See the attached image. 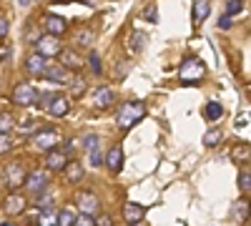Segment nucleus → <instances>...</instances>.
<instances>
[{
    "label": "nucleus",
    "mask_w": 251,
    "mask_h": 226,
    "mask_svg": "<svg viewBox=\"0 0 251 226\" xmlns=\"http://www.w3.org/2000/svg\"><path fill=\"white\" fill-rule=\"evenodd\" d=\"M141 118H146L143 100H126V103L118 108V126H121L123 131H128L131 126H136Z\"/></svg>",
    "instance_id": "1"
},
{
    "label": "nucleus",
    "mask_w": 251,
    "mask_h": 226,
    "mask_svg": "<svg viewBox=\"0 0 251 226\" xmlns=\"http://www.w3.org/2000/svg\"><path fill=\"white\" fill-rule=\"evenodd\" d=\"M178 75H181V80L183 83H199V80L206 75V68H203V63L196 58V55H188L183 63H181V71H178Z\"/></svg>",
    "instance_id": "2"
},
{
    "label": "nucleus",
    "mask_w": 251,
    "mask_h": 226,
    "mask_svg": "<svg viewBox=\"0 0 251 226\" xmlns=\"http://www.w3.org/2000/svg\"><path fill=\"white\" fill-rule=\"evenodd\" d=\"M13 103L15 106H35L38 103V98H40V93H38V88L33 86V83H28V80H23V83H18L15 88H13Z\"/></svg>",
    "instance_id": "3"
},
{
    "label": "nucleus",
    "mask_w": 251,
    "mask_h": 226,
    "mask_svg": "<svg viewBox=\"0 0 251 226\" xmlns=\"http://www.w3.org/2000/svg\"><path fill=\"white\" fill-rule=\"evenodd\" d=\"M35 53H40V55H43L46 60H50V58H58L60 53H63V46H60V40L55 38V35H40L38 38V43H35Z\"/></svg>",
    "instance_id": "4"
},
{
    "label": "nucleus",
    "mask_w": 251,
    "mask_h": 226,
    "mask_svg": "<svg viewBox=\"0 0 251 226\" xmlns=\"http://www.w3.org/2000/svg\"><path fill=\"white\" fill-rule=\"evenodd\" d=\"M75 206L80 214H86V216H98V209H100V203H98V196L91 194V191H78L75 194Z\"/></svg>",
    "instance_id": "5"
},
{
    "label": "nucleus",
    "mask_w": 251,
    "mask_h": 226,
    "mask_svg": "<svg viewBox=\"0 0 251 226\" xmlns=\"http://www.w3.org/2000/svg\"><path fill=\"white\" fill-rule=\"evenodd\" d=\"M33 141H35V146H38V149H43V151L48 153V151L58 149V143H60V133H58L55 128H40V131H35Z\"/></svg>",
    "instance_id": "6"
},
{
    "label": "nucleus",
    "mask_w": 251,
    "mask_h": 226,
    "mask_svg": "<svg viewBox=\"0 0 251 226\" xmlns=\"http://www.w3.org/2000/svg\"><path fill=\"white\" fill-rule=\"evenodd\" d=\"M48 181H50V171H46V169L30 171L25 178V189L30 194H43V191H48Z\"/></svg>",
    "instance_id": "7"
},
{
    "label": "nucleus",
    "mask_w": 251,
    "mask_h": 226,
    "mask_svg": "<svg viewBox=\"0 0 251 226\" xmlns=\"http://www.w3.org/2000/svg\"><path fill=\"white\" fill-rule=\"evenodd\" d=\"M68 149H53V151H48L46 153V171H66V166H68Z\"/></svg>",
    "instance_id": "8"
},
{
    "label": "nucleus",
    "mask_w": 251,
    "mask_h": 226,
    "mask_svg": "<svg viewBox=\"0 0 251 226\" xmlns=\"http://www.w3.org/2000/svg\"><path fill=\"white\" fill-rule=\"evenodd\" d=\"M5 183L10 189H20V186H25V178H28V171L20 166V163L15 161V163H10V166L5 169Z\"/></svg>",
    "instance_id": "9"
},
{
    "label": "nucleus",
    "mask_w": 251,
    "mask_h": 226,
    "mask_svg": "<svg viewBox=\"0 0 251 226\" xmlns=\"http://www.w3.org/2000/svg\"><path fill=\"white\" fill-rule=\"evenodd\" d=\"M43 75H46L48 80H55V83H68V80L73 78V73H71L66 66L53 63V60H48V63H46V71H43Z\"/></svg>",
    "instance_id": "10"
},
{
    "label": "nucleus",
    "mask_w": 251,
    "mask_h": 226,
    "mask_svg": "<svg viewBox=\"0 0 251 226\" xmlns=\"http://www.w3.org/2000/svg\"><path fill=\"white\" fill-rule=\"evenodd\" d=\"M93 106L96 108H111L113 103H116V91L111 88V86H98L96 91H93Z\"/></svg>",
    "instance_id": "11"
},
{
    "label": "nucleus",
    "mask_w": 251,
    "mask_h": 226,
    "mask_svg": "<svg viewBox=\"0 0 251 226\" xmlns=\"http://www.w3.org/2000/svg\"><path fill=\"white\" fill-rule=\"evenodd\" d=\"M43 25H46V33H48V35H55V38L66 35V30H68L66 18H60V15H55V13H48V15L43 18Z\"/></svg>",
    "instance_id": "12"
},
{
    "label": "nucleus",
    "mask_w": 251,
    "mask_h": 226,
    "mask_svg": "<svg viewBox=\"0 0 251 226\" xmlns=\"http://www.w3.org/2000/svg\"><path fill=\"white\" fill-rule=\"evenodd\" d=\"M228 158H231L236 166H249L251 163V143H234L231 151H228Z\"/></svg>",
    "instance_id": "13"
},
{
    "label": "nucleus",
    "mask_w": 251,
    "mask_h": 226,
    "mask_svg": "<svg viewBox=\"0 0 251 226\" xmlns=\"http://www.w3.org/2000/svg\"><path fill=\"white\" fill-rule=\"evenodd\" d=\"M231 219L236 224H246L251 219V201L249 199H236L231 203Z\"/></svg>",
    "instance_id": "14"
},
{
    "label": "nucleus",
    "mask_w": 251,
    "mask_h": 226,
    "mask_svg": "<svg viewBox=\"0 0 251 226\" xmlns=\"http://www.w3.org/2000/svg\"><path fill=\"white\" fill-rule=\"evenodd\" d=\"M68 111H71V98L63 96V93H53V100H50V106H48V113L55 116V118H63Z\"/></svg>",
    "instance_id": "15"
},
{
    "label": "nucleus",
    "mask_w": 251,
    "mask_h": 226,
    "mask_svg": "<svg viewBox=\"0 0 251 226\" xmlns=\"http://www.w3.org/2000/svg\"><path fill=\"white\" fill-rule=\"evenodd\" d=\"M60 66H66L68 71H78V68L86 66V60H83V55H80L78 50L63 48V53H60Z\"/></svg>",
    "instance_id": "16"
},
{
    "label": "nucleus",
    "mask_w": 251,
    "mask_h": 226,
    "mask_svg": "<svg viewBox=\"0 0 251 226\" xmlns=\"http://www.w3.org/2000/svg\"><path fill=\"white\" fill-rule=\"evenodd\" d=\"M3 209H5V214H10V216L23 214V211H25V196L18 194V191H13V194L3 201Z\"/></svg>",
    "instance_id": "17"
},
{
    "label": "nucleus",
    "mask_w": 251,
    "mask_h": 226,
    "mask_svg": "<svg viewBox=\"0 0 251 226\" xmlns=\"http://www.w3.org/2000/svg\"><path fill=\"white\" fill-rule=\"evenodd\" d=\"M143 216H146V209L141 206V203H133V201H126L123 203V219H126V224H141L143 221Z\"/></svg>",
    "instance_id": "18"
},
{
    "label": "nucleus",
    "mask_w": 251,
    "mask_h": 226,
    "mask_svg": "<svg viewBox=\"0 0 251 226\" xmlns=\"http://www.w3.org/2000/svg\"><path fill=\"white\" fill-rule=\"evenodd\" d=\"M46 63H48V60L40 55V53H30V55L25 58V71H28L30 75H43Z\"/></svg>",
    "instance_id": "19"
},
{
    "label": "nucleus",
    "mask_w": 251,
    "mask_h": 226,
    "mask_svg": "<svg viewBox=\"0 0 251 226\" xmlns=\"http://www.w3.org/2000/svg\"><path fill=\"white\" fill-rule=\"evenodd\" d=\"M208 13H211L208 0H194V25H196V28L208 18Z\"/></svg>",
    "instance_id": "20"
},
{
    "label": "nucleus",
    "mask_w": 251,
    "mask_h": 226,
    "mask_svg": "<svg viewBox=\"0 0 251 226\" xmlns=\"http://www.w3.org/2000/svg\"><path fill=\"white\" fill-rule=\"evenodd\" d=\"M106 166L116 174V171H121V166H123V149L121 146H113L108 153H106Z\"/></svg>",
    "instance_id": "21"
},
{
    "label": "nucleus",
    "mask_w": 251,
    "mask_h": 226,
    "mask_svg": "<svg viewBox=\"0 0 251 226\" xmlns=\"http://www.w3.org/2000/svg\"><path fill=\"white\" fill-rule=\"evenodd\" d=\"M88 83H86V78H80V75H73L68 80V98H80L83 93H86Z\"/></svg>",
    "instance_id": "22"
},
{
    "label": "nucleus",
    "mask_w": 251,
    "mask_h": 226,
    "mask_svg": "<svg viewBox=\"0 0 251 226\" xmlns=\"http://www.w3.org/2000/svg\"><path fill=\"white\" fill-rule=\"evenodd\" d=\"M66 176H68V181L71 183H80L83 181V176H86V171H83V166L78 161H68V166H66Z\"/></svg>",
    "instance_id": "23"
},
{
    "label": "nucleus",
    "mask_w": 251,
    "mask_h": 226,
    "mask_svg": "<svg viewBox=\"0 0 251 226\" xmlns=\"http://www.w3.org/2000/svg\"><path fill=\"white\" fill-rule=\"evenodd\" d=\"M239 191L251 194V166H239Z\"/></svg>",
    "instance_id": "24"
},
{
    "label": "nucleus",
    "mask_w": 251,
    "mask_h": 226,
    "mask_svg": "<svg viewBox=\"0 0 251 226\" xmlns=\"http://www.w3.org/2000/svg\"><path fill=\"white\" fill-rule=\"evenodd\" d=\"M221 141H224V131L221 128H211V131L203 133V146L206 149H216Z\"/></svg>",
    "instance_id": "25"
},
{
    "label": "nucleus",
    "mask_w": 251,
    "mask_h": 226,
    "mask_svg": "<svg viewBox=\"0 0 251 226\" xmlns=\"http://www.w3.org/2000/svg\"><path fill=\"white\" fill-rule=\"evenodd\" d=\"M93 40H96V35H93V30H88V28H80V30L75 33V46H78V48H91Z\"/></svg>",
    "instance_id": "26"
},
{
    "label": "nucleus",
    "mask_w": 251,
    "mask_h": 226,
    "mask_svg": "<svg viewBox=\"0 0 251 226\" xmlns=\"http://www.w3.org/2000/svg\"><path fill=\"white\" fill-rule=\"evenodd\" d=\"M203 113H206L208 121H219V118L224 116V106L219 103V100H208L206 108H203Z\"/></svg>",
    "instance_id": "27"
},
{
    "label": "nucleus",
    "mask_w": 251,
    "mask_h": 226,
    "mask_svg": "<svg viewBox=\"0 0 251 226\" xmlns=\"http://www.w3.org/2000/svg\"><path fill=\"white\" fill-rule=\"evenodd\" d=\"M75 219H78V214L71 206L58 211V226H75Z\"/></svg>",
    "instance_id": "28"
},
{
    "label": "nucleus",
    "mask_w": 251,
    "mask_h": 226,
    "mask_svg": "<svg viewBox=\"0 0 251 226\" xmlns=\"http://www.w3.org/2000/svg\"><path fill=\"white\" fill-rule=\"evenodd\" d=\"M35 221H38V226H58V211H53V209L40 211Z\"/></svg>",
    "instance_id": "29"
},
{
    "label": "nucleus",
    "mask_w": 251,
    "mask_h": 226,
    "mask_svg": "<svg viewBox=\"0 0 251 226\" xmlns=\"http://www.w3.org/2000/svg\"><path fill=\"white\" fill-rule=\"evenodd\" d=\"M15 126V116H10L8 111H0V133H10Z\"/></svg>",
    "instance_id": "30"
},
{
    "label": "nucleus",
    "mask_w": 251,
    "mask_h": 226,
    "mask_svg": "<svg viewBox=\"0 0 251 226\" xmlns=\"http://www.w3.org/2000/svg\"><path fill=\"white\" fill-rule=\"evenodd\" d=\"M35 206L38 209H43V211H48V209H53V196L48 194V191H43V194H35Z\"/></svg>",
    "instance_id": "31"
},
{
    "label": "nucleus",
    "mask_w": 251,
    "mask_h": 226,
    "mask_svg": "<svg viewBox=\"0 0 251 226\" xmlns=\"http://www.w3.org/2000/svg\"><path fill=\"white\" fill-rule=\"evenodd\" d=\"M141 18L146 20V23H158V10H156V5H146L143 13H141Z\"/></svg>",
    "instance_id": "32"
},
{
    "label": "nucleus",
    "mask_w": 251,
    "mask_h": 226,
    "mask_svg": "<svg viewBox=\"0 0 251 226\" xmlns=\"http://www.w3.org/2000/svg\"><path fill=\"white\" fill-rule=\"evenodd\" d=\"M10 149H13V136L10 133H0V156L10 153Z\"/></svg>",
    "instance_id": "33"
},
{
    "label": "nucleus",
    "mask_w": 251,
    "mask_h": 226,
    "mask_svg": "<svg viewBox=\"0 0 251 226\" xmlns=\"http://www.w3.org/2000/svg\"><path fill=\"white\" fill-rule=\"evenodd\" d=\"M241 10H244L241 0H228V3H226V15H236V13H241Z\"/></svg>",
    "instance_id": "34"
},
{
    "label": "nucleus",
    "mask_w": 251,
    "mask_h": 226,
    "mask_svg": "<svg viewBox=\"0 0 251 226\" xmlns=\"http://www.w3.org/2000/svg\"><path fill=\"white\" fill-rule=\"evenodd\" d=\"M128 48H131L133 53H138V50L143 48V35H141V33H133V38L128 40Z\"/></svg>",
    "instance_id": "35"
},
{
    "label": "nucleus",
    "mask_w": 251,
    "mask_h": 226,
    "mask_svg": "<svg viewBox=\"0 0 251 226\" xmlns=\"http://www.w3.org/2000/svg\"><path fill=\"white\" fill-rule=\"evenodd\" d=\"M83 149H86L88 153H91V151H96V149H98V136H93V133H91V136L83 138Z\"/></svg>",
    "instance_id": "36"
},
{
    "label": "nucleus",
    "mask_w": 251,
    "mask_h": 226,
    "mask_svg": "<svg viewBox=\"0 0 251 226\" xmlns=\"http://www.w3.org/2000/svg\"><path fill=\"white\" fill-rule=\"evenodd\" d=\"M88 63H91V71L96 75H100V58H98V53H91L88 55Z\"/></svg>",
    "instance_id": "37"
},
{
    "label": "nucleus",
    "mask_w": 251,
    "mask_h": 226,
    "mask_svg": "<svg viewBox=\"0 0 251 226\" xmlns=\"http://www.w3.org/2000/svg\"><path fill=\"white\" fill-rule=\"evenodd\" d=\"M75 226H96V216H86V214H78Z\"/></svg>",
    "instance_id": "38"
},
{
    "label": "nucleus",
    "mask_w": 251,
    "mask_h": 226,
    "mask_svg": "<svg viewBox=\"0 0 251 226\" xmlns=\"http://www.w3.org/2000/svg\"><path fill=\"white\" fill-rule=\"evenodd\" d=\"M88 156H91V166H100V163H106V158H103V153H100L98 149H96V151H91Z\"/></svg>",
    "instance_id": "39"
},
{
    "label": "nucleus",
    "mask_w": 251,
    "mask_h": 226,
    "mask_svg": "<svg viewBox=\"0 0 251 226\" xmlns=\"http://www.w3.org/2000/svg\"><path fill=\"white\" fill-rule=\"evenodd\" d=\"M96 226H113V219L108 214H98L96 216Z\"/></svg>",
    "instance_id": "40"
},
{
    "label": "nucleus",
    "mask_w": 251,
    "mask_h": 226,
    "mask_svg": "<svg viewBox=\"0 0 251 226\" xmlns=\"http://www.w3.org/2000/svg\"><path fill=\"white\" fill-rule=\"evenodd\" d=\"M219 28H221V30H228V28H231V18H228L226 13L219 18Z\"/></svg>",
    "instance_id": "41"
},
{
    "label": "nucleus",
    "mask_w": 251,
    "mask_h": 226,
    "mask_svg": "<svg viewBox=\"0 0 251 226\" xmlns=\"http://www.w3.org/2000/svg\"><path fill=\"white\" fill-rule=\"evenodd\" d=\"M8 35V18L0 13V38H5Z\"/></svg>",
    "instance_id": "42"
},
{
    "label": "nucleus",
    "mask_w": 251,
    "mask_h": 226,
    "mask_svg": "<svg viewBox=\"0 0 251 226\" xmlns=\"http://www.w3.org/2000/svg\"><path fill=\"white\" fill-rule=\"evenodd\" d=\"M131 226H146V224H143V221H141V224H131Z\"/></svg>",
    "instance_id": "43"
},
{
    "label": "nucleus",
    "mask_w": 251,
    "mask_h": 226,
    "mask_svg": "<svg viewBox=\"0 0 251 226\" xmlns=\"http://www.w3.org/2000/svg\"><path fill=\"white\" fill-rule=\"evenodd\" d=\"M55 3H63V0H55Z\"/></svg>",
    "instance_id": "44"
},
{
    "label": "nucleus",
    "mask_w": 251,
    "mask_h": 226,
    "mask_svg": "<svg viewBox=\"0 0 251 226\" xmlns=\"http://www.w3.org/2000/svg\"><path fill=\"white\" fill-rule=\"evenodd\" d=\"M246 226H251V221H249V224H246Z\"/></svg>",
    "instance_id": "45"
}]
</instances>
